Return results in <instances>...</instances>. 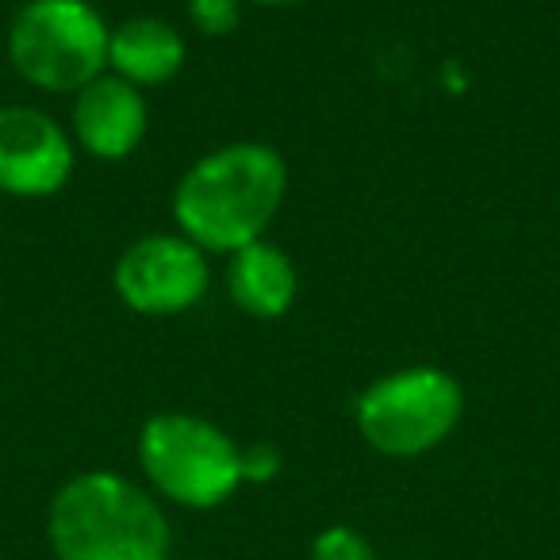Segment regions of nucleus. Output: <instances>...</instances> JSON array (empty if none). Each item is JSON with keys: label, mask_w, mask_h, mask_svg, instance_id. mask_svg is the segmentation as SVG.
I'll use <instances>...</instances> for the list:
<instances>
[{"label": "nucleus", "mask_w": 560, "mask_h": 560, "mask_svg": "<svg viewBox=\"0 0 560 560\" xmlns=\"http://www.w3.org/2000/svg\"><path fill=\"white\" fill-rule=\"evenodd\" d=\"M112 27L89 0H24L9 24V62L39 93H81L108 73Z\"/></svg>", "instance_id": "4"}, {"label": "nucleus", "mask_w": 560, "mask_h": 560, "mask_svg": "<svg viewBox=\"0 0 560 560\" xmlns=\"http://www.w3.org/2000/svg\"><path fill=\"white\" fill-rule=\"evenodd\" d=\"M139 468L158 499L215 511L242 488V445L192 411H158L139 430Z\"/></svg>", "instance_id": "3"}, {"label": "nucleus", "mask_w": 560, "mask_h": 560, "mask_svg": "<svg viewBox=\"0 0 560 560\" xmlns=\"http://www.w3.org/2000/svg\"><path fill=\"white\" fill-rule=\"evenodd\" d=\"M55 560H170L173 534L150 488L112 468L78 472L47 506Z\"/></svg>", "instance_id": "2"}, {"label": "nucleus", "mask_w": 560, "mask_h": 560, "mask_svg": "<svg viewBox=\"0 0 560 560\" xmlns=\"http://www.w3.org/2000/svg\"><path fill=\"white\" fill-rule=\"evenodd\" d=\"M208 254L185 234H142L112 265L119 304L147 319L185 315L208 296Z\"/></svg>", "instance_id": "6"}, {"label": "nucleus", "mask_w": 560, "mask_h": 560, "mask_svg": "<svg viewBox=\"0 0 560 560\" xmlns=\"http://www.w3.org/2000/svg\"><path fill=\"white\" fill-rule=\"evenodd\" d=\"M289 192V165L269 142H226L180 173L173 223L203 254H234L265 238Z\"/></svg>", "instance_id": "1"}, {"label": "nucleus", "mask_w": 560, "mask_h": 560, "mask_svg": "<svg viewBox=\"0 0 560 560\" xmlns=\"http://www.w3.org/2000/svg\"><path fill=\"white\" fill-rule=\"evenodd\" d=\"M246 0H188V24L208 39H226L242 24Z\"/></svg>", "instance_id": "12"}, {"label": "nucleus", "mask_w": 560, "mask_h": 560, "mask_svg": "<svg viewBox=\"0 0 560 560\" xmlns=\"http://www.w3.org/2000/svg\"><path fill=\"white\" fill-rule=\"evenodd\" d=\"M257 9H292V4H304V0H249Z\"/></svg>", "instance_id": "14"}, {"label": "nucleus", "mask_w": 560, "mask_h": 560, "mask_svg": "<svg viewBox=\"0 0 560 560\" xmlns=\"http://www.w3.org/2000/svg\"><path fill=\"white\" fill-rule=\"evenodd\" d=\"M280 468H284V457H280L277 445L269 442L242 445V480L246 483H269Z\"/></svg>", "instance_id": "13"}, {"label": "nucleus", "mask_w": 560, "mask_h": 560, "mask_svg": "<svg viewBox=\"0 0 560 560\" xmlns=\"http://www.w3.org/2000/svg\"><path fill=\"white\" fill-rule=\"evenodd\" d=\"M150 108L142 89L127 85L116 73H101L81 93H73L70 139L96 162H124L142 147Z\"/></svg>", "instance_id": "8"}, {"label": "nucleus", "mask_w": 560, "mask_h": 560, "mask_svg": "<svg viewBox=\"0 0 560 560\" xmlns=\"http://www.w3.org/2000/svg\"><path fill=\"white\" fill-rule=\"evenodd\" d=\"M226 292H231L234 307L249 319H280L296 304V265L269 238H257L226 254Z\"/></svg>", "instance_id": "9"}, {"label": "nucleus", "mask_w": 560, "mask_h": 560, "mask_svg": "<svg viewBox=\"0 0 560 560\" xmlns=\"http://www.w3.org/2000/svg\"><path fill=\"white\" fill-rule=\"evenodd\" d=\"M465 415V388L438 365L384 373L358 396L353 419L365 445L381 457L411 460L438 450Z\"/></svg>", "instance_id": "5"}, {"label": "nucleus", "mask_w": 560, "mask_h": 560, "mask_svg": "<svg viewBox=\"0 0 560 560\" xmlns=\"http://www.w3.org/2000/svg\"><path fill=\"white\" fill-rule=\"evenodd\" d=\"M312 560H376V549L361 529L338 522V526H327L315 534Z\"/></svg>", "instance_id": "11"}, {"label": "nucleus", "mask_w": 560, "mask_h": 560, "mask_svg": "<svg viewBox=\"0 0 560 560\" xmlns=\"http://www.w3.org/2000/svg\"><path fill=\"white\" fill-rule=\"evenodd\" d=\"M188 62L185 35L158 16H131L108 35V73L135 89H158L173 81Z\"/></svg>", "instance_id": "10"}, {"label": "nucleus", "mask_w": 560, "mask_h": 560, "mask_svg": "<svg viewBox=\"0 0 560 560\" xmlns=\"http://www.w3.org/2000/svg\"><path fill=\"white\" fill-rule=\"evenodd\" d=\"M70 131L32 104L0 108V192L16 200H47L62 192L73 173Z\"/></svg>", "instance_id": "7"}]
</instances>
